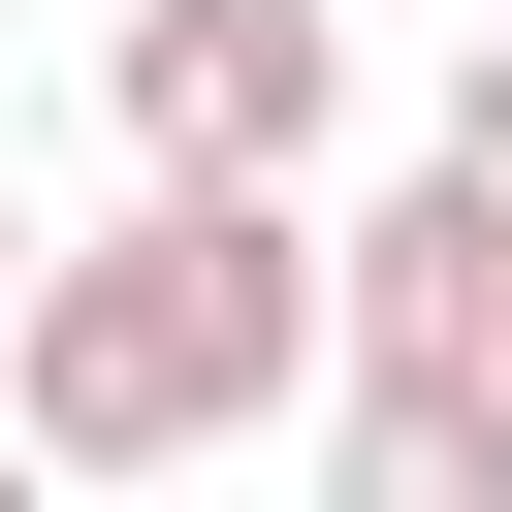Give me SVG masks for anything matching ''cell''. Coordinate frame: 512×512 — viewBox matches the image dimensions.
<instances>
[{
    "label": "cell",
    "instance_id": "6da1fadb",
    "mask_svg": "<svg viewBox=\"0 0 512 512\" xmlns=\"http://www.w3.org/2000/svg\"><path fill=\"white\" fill-rule=\"evenodd\" d=\"M256 416H352V224H288V192L64 224V288L0 352V448L32 480H160V448H256Z\"/></svg>",
    "mask_w": 512,
    "mask_h": 512
},
{
    "label": "cell",
    "instance_id": "7a4b0ae2",
    "mask_svg": "<svg viewBox=\"0 0 512 512\" xmlns=\"http://www.w3.org/2000/svg\"><path fill=\"white\" fill-rule=\"evenodd\" d=\"M96 96H128V160H160V192H288V160H320V96H352V32H320V0H128V32H96Z\"/></svg>",
    "mask_w": 512,
    "mask_h": 512
},
{
    "label": "cell",
    "instance_id": "3957f363",
    "mask_svg": "<svg viewBox=\"0 0 512 512\" xmlns=\"http://www.w3.org/2000/svg\"><path fill=\"white\" fill-rule=\"evenodd\" d=\"M352 384H512V192L480 160H416L352 224Z\"/></svg>",
    "mask_w": 512,
    "mask_h": 512
},
{
    "label": "cell",
    "instance_id": "277c9868",
    "mask_svg": "<svg viewBox=\"0 0 512 512\" xmlns=\"http://www.w3.org/2000/svg\"><path fill=\"white\" fill-rule=\"evenodd\" d=\"M320 512H512V384H352L320 416Z\"/></svg>",
    "mask_w": 512,
    "mask_h": 512
},
{
    "label": "cell",
    "instance_id": "5b68a950",
    "mask_svg": "<svg viewBox=\"0 0 512 512\" xmlns=\"http://www.w3.org/2000/svg\"><path fill=\"white\" fill-rule=\"evenodd\" d=\"M448 160H480V192H512V32H480V64H448Z\"/></svg>",
    "mask_w": 512,
    "mask_h": 512
},
{
    "label": "cell",
    "instance_id": "8992f818",
    "mask_svg": "<svg viewBox=\"0 0 512 512\" xmlns=\"http://www.w3.org/2000/svg\"><path fill=\"white\" fill-rule=\"evenodd\" d=\"M32 288H64V224H32V192H0V352H32Z\"/></svg>",
    "mask_w": 512,
    "mask_h": 512
},
{
    "label": "cell",
    "instance_id": "52a82bcc",
    "mask_svg": "<svg viewBox=\"0 0 512 512\" xmlns=\"http://www.w3.org/2000/svg\"><path fill=\"white\" fill-rule=\"evenodd\" d=\"M0 512H64V480H32V448H0Z\"/></svg>",
    "mask_w": 512,
    "mask_h": 512
}]
</instances>
